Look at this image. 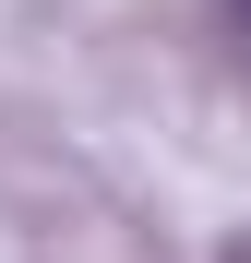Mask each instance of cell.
I'll use <instances>...</instances> for the list:
<instances>
[{"mask_svg": "<svg viewBox=\"0 0 251 263\" xmlns=\"http://www.w3.org/2000/svg\"><path fill=\"white\" fill-rule=\"evenodd\" d=\"M227 36H239V48H251V0H227Z\"/></svg>", "mask_w": 251, "mask_h": 263, "instance_id": "6da1fadb", "label": "cell"}, {"mask_svg": "<svg viewBox=\"0 0 251 263\" xmlns=\"http://www.w3.org/2000/svg\"><path fill=\"white\" fill-rule=\"evenodd\" d=\"M227 263H251V239H239V251H227Z\"/></svg>", "mask_w": 251, "mask_h": 263, "instance_id": "7a4b0ae2", "label": "cell"}]
</instances>
